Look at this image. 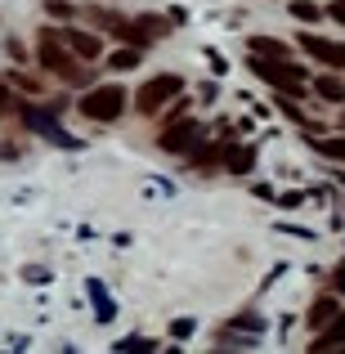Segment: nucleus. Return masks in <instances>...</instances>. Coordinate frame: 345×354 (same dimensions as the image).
I'll list each match as a JSON object with an SVG mask.
<instances>
[{
  "label": "nucleus",
  "instance_id": "nucleus-8",
  "mask_svg": "<svg viewBox=\"0 0 345 354\" xmlns=\"http://www.w3.org/2000/svg\"><path fill=\"white\" fill-rule=\"evenodd\" d=\"M251 54H260V59H292V50H287V41H274V36H251Z\"/></svg>",
  "mask_w": 345,
  "mask_h": 354
},
{
  "label": "nucleus",
  "instance_id": "nucleus-18",
  "mask_svg": "<svg viewBox=\"0 0 345 354\" xmlns=\"http://www.w3.org/2000/svg\"><path fill=\"white\" fill-rule=\"evenodd\" d=\"M9 77H14V81H18V86H23V90H32V95H36V90H41V81H32V77H23V72H9Z\"/></svg>",
  "mask_w": 345,
  "mask_h": 354
},
{
  "label": "nucleus",
  "instance_id": "nucleus-16",
  "mask_svg": "<svg viewBox=\"0 0 345 354\" xmlns=\"http://www.w3.org/2000/svg\"><path fill=\"white\" fill-rule=\"evenodd\" d=\"M278 113H283V117H292V121H305V113L292 104V99H283V95H278Z\"/></svg>",
  "mask_w": 345,
  "mask_h": 354
},
{
  "label": "nucleus",
  "instance_id": "nucleus-7",
  "mask_svg": "<svg viewBox=\"0 0 345 354\" xmlns=\"http://www.w3.org/2000/svg\"><path fill=\"white\" fill-rule=\"evenodd\" d=\"M54 36H59V41L68 45L72 54H77V59H99V50H104L95 32H77V27H63V32H54Z\"/></svg>",
  "mask_w": 345,
  "mask_h": 354
},
{
  "label": "nucleus",
  "instance_id": "nucleus-13",
  "mask_svg": "<svg viewBox=\"0 0 345 354\" xmlns=\"http://www.w3.org/2000/svg\"><path fill=\"white\" fill-rule=\"evenodd\" d=\"M319 99H328V104H345V81L341 77H319Z\"/></svg>",
  "mask_w": 345,
  "mask_h": 354
},
{
  "label": "nucleus",
  "instance_id": "nucleus-1",
  "mask_svg": "<svg viewBox=\"0 0 345 354\" xmlns=\"http://www.w3.org/2000/svg\"><path fill=\"white\" fill-rule=\"evenodd\" d=\"M36 59H41V68L59 72L63 81H77V86H81V81H86V72L77 68V54H72L68 45H63L59 36L50 32V27H45V32H41V45H36Z\"/></svg>",
  "mask_w": 345,
  "mask_h": 354
},
{
  "label": "nucleus",
  "instance_id": "nucleus-17",
  "mask_svg": "<svg viewBox=\"0 0 345 354\" xmlns=\"http://www.w3.org/2000/svg\"><path fill=\"white\" fill-rule=\"evenodd\" d=\"M45 9H50V18H68V23H72V14H77V9H72V5H63V0H50Z\"/></svg>",
  "mask_w": 345,
  "mask_h": 354
},
{
  "label": "nucleus",
  "instance_id": "nucleus-15",
  "mask_svg": "<svg viewBox=\"0 0 345 354\" xmlns=\"http://www.w3.org/2000/svg\"><path fill=\"white\" fill-rule=\"evenodd\" d=\"M292 14L301 18V23H319V18H323V9L314 5V0H292Z\"/></svg>",
  "mask_w": 345,
  "mask_h": 354
},
{
  "label": "nucleus",
  "instance_id": "nucleus-19",
  "mask_svg": "<svg viewBox=\"0 0 345 354\" xmlns=\"http://www.w3.org/2000/svg\"><path fill=\"white\" fill-rule=\"evenodd\" d=\"M328 14H332V18H337V23L345 27V0H332V9H328Z\"/></svg>",
  "mask_w": 345,
  "mask_h": 354
},
{
  "label": "nucleus",
  "instance_id": "nucleus-5",
  "mask_svg": "<svg viewBox=\"0 0 345 354\" xmlns=\"http://www.w3.org/2000/svg\"><path fill=\"white\" fill-rule=\"evenodd\" d=\"M301 41V50L310 54V59H319V63H328V68H345V45H332V41H323V36H296Z\"/></svg>",
  "mask_w": 345,
  "mask_h": 354
},
{
  "label": "nucleus",
  "instance_id": "nucleus-4",
  "mask_svg": "<svg viewBox=\"0 0 345 354\" xmlns=\"http://www.w3.org/2000/svg\"><path fill=\"white\" fill-rule=\"evenodd\" d=\"M23 121H27V130H36V135L54 139L59 148H81V139H77V135H68V130L54 121V113H41V108H23Z\"/></svg>",
  "mask_w": 345,
  "mask_h": 354
},
{
  "label": "nucleus",
  "instance_id": "nucleus-10",
  "mask_svg": "<svg viewBox=\"0 0 345 354\" xmlns=\"http://www.w3.org/2000/svg\"><path fill=\"white\" fill-rule=\"evenodd\" d=\"M332 319H337V296H319V301L310 305V328L319 332V328H328Z\"/></svg>",
  "mask_w": 345,
  "mask_h": 354
},
{
  "label": "nucleus",
  "instance_id": "nucleus-21",
  "mask_svg": "<svg viewBox=\"0 0 345 354\" xmlns=\"http://www.w3.org/2000/svg\"><path fill=\"white\" fill-rule=\"evenodd\" d=\"M332 287H337V296H345V269H337V278H332Z\"/></svg>",
  "mask_w": 345,
  "mask_h": 354
},
{
  "label": "nucleus",
  "instance_id": "nucleus-11",
  "mask_svg": "<svg viewBox=\"0 0 345 354\" xmlns=\"http://www.w3.org/2000/svg\"><path fill=\"white\" fill-rule=\"evenodd\" d=\"M337 346H345V314H337V319L328 323V332L314 337V350H337Z\"/></svg>",
  "mask_w": 345,
  "mask_h": 354
},
{
  "label": "nucleus",
  "instance_id": "nucleus-2",
  "mask_svg": "<svg viewBox=\"0 0 345 354\" xmlns=\"http://www.w3.org/2000/svg\"><path fill=\"white\" fill-rule=\"evenodd\" d=\"M180 90H184V77H175V72H162V77L144 81V86H139V95H135L139 117H157L175 95H180Z\"/></svg>",
  "mask_w": 345,
  "mask_h": 354
},
{
  "label": "nucleus",
  "instance_id": "nucleus-20",
  "mask_svg": "<svg viewBox=\"0 0 345 354\" xmlns=\"http://www.w3.org/2000/svg\"><path fill=\"white\" fill-rule=\"evenodd\" d=\"M9 104H14V99H9V90H5V86H0V117L9 113Z\"/></svg>",
  "mask_w": 345,
  "mask_h": 354
},
{
  "label": "nucleus",
  "instance_id": "nucleus-22",
  "mask_svg": "<svg viewBox=\"0 0 345 354\" xmlns=\"http://www.w3.org/2000/svg\"><path fill=\"white\" fill-rule=\"evenodd\" d=\"M341 121H345V113H341Z\"/></svg>",
  "mask_w": 345,
  "mask_h": 354
},
{
  "label": "nucleus",
  "instance_id": "nucleus-12",
  "mask_svg": "<svg viewBox=\"0 0 345 354\" xmlns=\"http://www.w3.org/2000/svg\"><path fill=\"white\" fill-rule=\"evenodd\" d=\"M139 59H144V50L126 45V50H113V54H108V68H117V72H130V68H139Z\"/></svg>",
  "mask_w": 345,
  "mask_h": 354
},
{
  "label": "nucleus",
  "instance_id": "nucleus-9",
  "mask_svg": "<svg viewBox=\"0 0 345 354\" xmlns=\"http://www.w3.org/2000/svg\"><path fill=\"white\" fill-rule=\"evenodd\" d=\"M251 162H256V153H251L247 144H229V148H225V166H229L233 175H247Z\"/></svg>",
  "mask_w": 345,
  "mask_h": 354
},
{
  "label": "nucleus",
  "instance_id": "nucleus-3",
  "mask_svg": "<svg viewBox=\"0 0 345 354\" xmlns=\"http://www.w3.org/2000/svg\"><path fill=\"white\" fill-rule=\"evenodd\" d=\"M121 113H126V90L121 86H99L81 99V117L90 121H117Z\"/></svg>",
  "mask_w": 345,
  "mask_h": 354
},
{
  "label": "nucleus",
  "instance_id": "nucleus-14",
  "mask_svg": "<svg viewBox=\"0 0 345 354\" xmlns=\"http://www.w3.org/2000/svg\"><path fill=\"white\" fill-rule=\"evenodd\" d=\"M319 157H328V162H345V135L341 139H319Z\"/></svg>",
  "mask_w": 345,
  "mask_h": 354
},
{
  "label": "nucleus",
  "instance_id": "nucleus-6",
  "mask_svg": "<svg viewBox=\"0 0 345 354\" xmlns=\"http://www.w3.org/2000/svg\"><path fill=\"white\" fill-rule=\"evenodd\" d=\"M198 144H202V126H198V121H180V126H171L162 135L166 153H189V148H198Z\"/></svg>",
  "mask_w": 345,
  "mask_h": 354
}]
</instances>
